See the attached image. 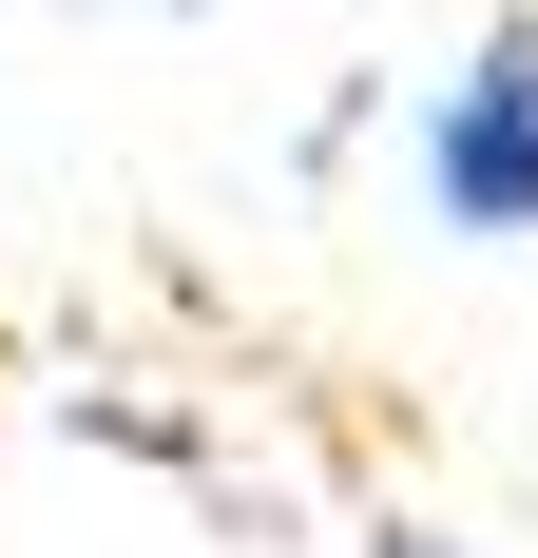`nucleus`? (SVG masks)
I'll use <instances>...</instances> for the list:
<instances>
[{
	"instance_id": "f257e3e1",
	"label": "nucleus",
	"mask_w": 538,
	"mask_h": 558,
	"mask_svg": "<svg viewBox=\"0 0 538 558\" xmlns=\"http://www.w3.org/2000/svg\"><path fill=\"white\" fill-rule=\"evenodd\" d=\"M424 193H442V231H481V251H519V231H538V20H500V39L442 77Z\"/></svg>"
},
{
	"instance_id": "f03ea898",
	"label": "nucleus",
	"mask_w": 538,
	"mask_h": 558,
	"mask_svg": "<svg viewBox=\"0 0 538 558\" xmlns=\"http://www.w3.org/2000/svg\"><path fill=\"white\" fill-rule=\"evenodd\" d=\"M366 558H481V539H442V520H384V539Z\"/></svg>"
}]
</instances>
